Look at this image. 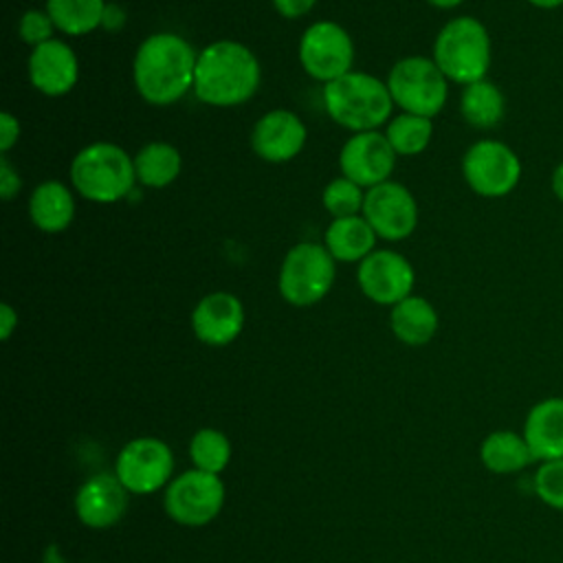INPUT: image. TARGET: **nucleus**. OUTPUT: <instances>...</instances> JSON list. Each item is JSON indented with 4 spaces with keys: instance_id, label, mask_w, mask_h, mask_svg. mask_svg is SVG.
I'll return each mask as SVG.
<instances>
[{
    "instance_id": "9b49d317",
    "label": "nucleus",
    "mask_w": 563,
    "mask_h": 563,
    "mask_svg": "<svg viewBox=\"0 0 563 563\" xmlns=\"http://www.w3.org/2000/svg\"><path fill=\"white\" fill-rule=\"evenodd\" d=\"M352 59V37L336 22L321 20L303 31L299 42V62L310 77L330 84L350 73Z\"/></svg>"
},
{
    "instance_id": "b1692460",
    "label": "nucleus",
    "mask_w": 563,
    "mask_h": 563,
    "mask_svg": "<svg viewBox=\"0 0 563 563\" xmlns=\"http://www.w3.org/2000/svg\"><path fill=\"white\" fill-rule=\"evenodd\" d=\"M460 112L464 121L479 130H490L501 123L506 112L504 92L488 79L464 86L460 97Z\"/></svg>"
},
{
    "instance_id": "2f4dec72",
    "label": "nucleus",
    "mask_w": 563,
    "mask_h": 563,
    "mask_svg": "<svg viewBox=\"0 0 563 563\" xmlns=\"http://www.w3.org/2000/svg\"><path fill=\"white\" fill-rule=\"evenodd\" d=\"M22 187V180L18 176V172L13 169V165L9 163V158L2 154L0 156V196L4 200H11Z\"/></svg>"
},
{
    "instance_id": "9d476101",
    "label": "nucleus",
    "mask_w": 563,
    "mask_h": 563,
    "mask_svg": "<svg viewBox=\"0 0 563 563\" xmlns=\"http://www.w3.org/2000/svg\"><path fill=\"white\" fill-rule=\"evenodd\" d=\"M174 473L172 449L158 438H134L117 455L114 475L134 495L163 488Z\"/></svg>"
},
{
    "instance_id": "f704fd0d",
    "label": "nucleus",
    "mask_w": 563,
    "mask_h": 563,
    "mask_svg": "<svg viewBox=\"0 0 563 563\" xmlns=\"http://www.w3.org/2000/svg\"><path fill=\"white\" fill-rule=\"evenodd\" d=\"M18 325V314L9 303L0 306V336L7 341Z\"/></svg>"
},
{
    "instance_id": "6ab92c4d",
    "label": "nucleus",
    "mask_w": 563,
    "mask_h": 563,
    "mask_svg": "<svg viewBox=\"0 0 563 563\" xmlns=\"http://www.w3.org/2000/svg\"><path fill=\"white\" fill-rule=\"evenodd\" d=\"M537 464L563 457V396L537 400L523 420L521 429Z\"/></svg>"
},
{
    "instance_id": "7c9ffc66",
    "label": "nucleus",
    "mask_w": 563,
    "mask_h": 563,
    "mask_svg": "<svg viewBox=\"0 0 563 563\" xmlns=\"http://www.w3.org/2000/svg\"><path fill=\"white\" fill-rule=\"evenodd\" d=\"M53 20L48 13L44 11H37V9H31L26 11L22 18H20V24H18V31H20V37L31 44L33 48L53 40Z\"/></svg>"
},
{
    "instance_id": "aec40b11",
    "label": "nucleus",
    "mask_w": 563,
    "mask_h": 563,
    "mask_svg": "<svg viewBox=\"0 0 563 563\" xmlns=\"http://www.w3.org/2000/svg\"><path fill=\"white\" fill-rule=\"evenodd\" d=\"M479 460L495 475H512L537 462L523 433L510 429L488 433L479 444Z\"/></svg>"
},
{
    "instance_id": "72a5a7b5",
    "label": "nucleus",
    "mask_w": 563,
    "mask_h": 563,
    "mask_svg": "<svg viewBox=\"0 0 563 563\" xmlns=\"http://www.w3.org/2000/svg\"><path fill=\"white\" fill-rule=\"evenodd\" d=\"M317 0H273L275 9L284 15V18H299L306 15Z\"/></svg>"
},
{
    "instance_id": "473e14b6",
    "label": "nucleus",
    "mask_w": 563,
    "mask_h": 563,
    "mask_svg": "<svg viewBox=\"0 0 563 563\" xmlns=\"http://www.w3.org/2000/svg\"><path fill=\"white\" fill-rule=\"evenodd\" d=\"M20 136V123L11 112L0 114V152L7 154Z\"/></svg>"
},
{
    "instance_id": "c756f323",
    "label": "nucleus",
    "mask_w": 563,
    "mask_h": 563,
    "mask_svg": "<svg viewBox=\"0 0 563 563\" xmlns=\"http://www.w3.org/2000/svg\"><path fill=\"white\" fill-rule=\"evenodd\" d=\"M534 495L552 510L563 512V457L539 462L532 477Z\"/></svg>"
},
{
    "instance_id": "4468645a",
    "label": "nucleus",
    "mask_w": 563,
    "mask_h": 563,
    "mask_svg": "<svg viewBox=\"0 0 563 563\" xmlns=\"http://www.w3.org/2000/svg\"><path fill=\"white\" fill-rule=\"evenodd\" d=\"M358 286L372 301L396 306L411 292L413 268L396 251H374L361 260Z\"/></svg>"
},
{
    "instance_id": "a878e982",
    "label": "nucleus",
    "mask_w": 563,
    "mask_h": 563,
    "mask_svg": "<svg viewBox=\"0 0 563 563\" xmlns=\"http://www.w3.org/2000/svg\"><path fill=\"white\" fill-rule=\"evenodd\" d=\"M103 11V0H46L53 24L68 35H84L101 26Z\"/></svg>"
},
{
    "instance_id": "1a4fd4ad",
    "label": "nucleus",
    "mask_w": 563,
    "mask_h": 563,
    "mask_svg": "<svg viewBox=\"0 0 563 563\" xmlns=\"http://www.w3.org/2000/svg\"><path fill=\"white\" fill-rule=\"evenodd\" d=\"M163 504L169 519L198 528L216 519L222 510L224 484L220 475L191 468L169 482Z\"/></svg>"
},
{
    "instance_id": "f3484780",
    "label": "nucleus",
    "mask_w": 563,
    "mask_h": 563,
    "mask_svg": "<svg viewBox=\"0 0 563 563\" xmlns=\"http://www.w3.org/2000/svg\"><path fill=\"white\" fill-rule=\"evenodd\" d=\"M303 143L306 125L290 110H271L255 123L251 132V145L255 154L271 163L290 161L301 152Z\"/></svg>"
},
{
    "instance_id": "5701e85b",
    "label": "nucleus",
    "mask_w": 563,
    "mask_h": 563,
    "mask_svg": "<svg viewBox=\"0 0 563 563\" xmlns=\"http://www.w3.org/2000/svg\"><path fill=\"white\" fill-rule=\"evenodd\" d=\"M391 330L398 341L407 345H424L438 330V312L422 297H405L391 308Z\"/></svg>"
},
{
    "instance_id": "f257e3e1",
    "label": "nucleus",
    "mask_w": 563,
    "mask_h": 563,
    "mask_svg": "<svg viewBox=\"0 0 563 563\" xmlns=\"http://www.w3.org/2000/svg\"><path fill=\"white\" fill-rule=\"evenodd\" d=\"M198 55L191 44L176 33H154L134 55V86L154 106H169L194 88Z\"/></svg>"
},
{
    "instance_id": "4c0bfd02",
    "label": "nucleus",
    "mask_w": 563,
    "mask_h": 563,
    "mask_svg": "<svg viewBox=\"0 0 563 563\" xmlns=\"http://www.w3.org/2000/svg\"><path fill=\"white\" fill-rule=\"evenodd\" d=\"M528 2L537 9H543V11H552V9L563 7V0H528Z\"/></svg>"
},
{
    "instance_id": "0eeeda50",
    "label": "nucleus",
    "mask_w": 563,
    "mask_h": 563,
    "mask_svg": "<svg viewBox=\"0 0 563 563\" xmlns=\"http://www.w3.org/2000/svg\"><path fill=\"white\" fill-rule=\"evenodd\" d=\"M334 282V257L314 242L295 244L279 271V292L292 306H312L321 301Z\"/></svg>"
},
{
    "instance_id": "c85d7f7f",
    "label": "nucleus",
    "mask_w": 563,
    "mask_h": 563,
    "mask_svg": "<svg viewBox=\"0 0 563 563\" xmlns=\"http://www.w3.org/2000/svg\"><path fill=\"white\" fill-rule=\"evenodd\" d=\"M363 200H365V196H363L361 187L345 176L330 180L323 189V207L334 218L356 216L363 209Z\"/></svg>"
},
{
    "instance_id": "7ed1b4c3",
    "label": "nucleus",
    "mask_w": 563,
    "mask_h": 563,
    "mask_svg": "<svg viewBox=\"0 0 563 563\" xmlns=\"http://www.w3.org/2000/svg\"><path fill=\"white\" fill-rule=\"evenodd\" d=\"M323 103L334 123L354 132H369L387 121L394 99L378 77L350 70L325 84Z\"/></svg>"
},
{
    "instance_id": "a211bd4d",
    "label": "nucleus",
    "mask_w": 563,
    "mask_h": 563,
    "mask_svg": "<svg viewBox=\"0 0 563 563\" xmlns=\"http://www.w3.org/2000/svg\"><path fill=\"white\" fill-rule=\"evenodd\" d=\"M77 57L73 48L59 40H48L29 55V79L48 97L66 95L77 84Z\"/></svg>"
},
{
    "instance_id": "393cba45",
    "label": "nucleus",
    "mask_w": 563,
    "mask_h": 563,
    "mask_svg": "<svg viewBox=\"0 0 563 563\" xmlns=\"http://www.w3.org/2000/svg\"><path fill=\"white\" fill-rule=\"evenodd\" d=\"M134 172L136 180L145 187H167L180 172V154L169 143H147L134 156Z\"/></svg>"
},
{
    "instance_id": "f03ea898",
    "label": "nucleus",
    "mask_w": 563,
    "mask_h": 563,
    "mask_svg": "<svg viewBox=\"0 0 563 563\" xmlns=\"http://www.w3.org/2000/svg\"><path fill=\"white\" fill-rule=\"evenodd\" d=\"M260 86V64L240 42L220 40L200 51L194 73V92L209 106H238Z\"/></svg>"
},
{
    "instance_id": "2eb2a0df",
    "label": "nucleus",
    "mask_w": 563,
    "mask_h": 563,
    "mask_svg": "<svg viewBox=\"0 0 563 563\" xmlns=\"http://www.w3.org/2000/svg\"><path fill=\"white\" fill-rule=\"evenodd\" d=\"M128 493L130 490L117 475L97 473L79 486L75 495V512L84 526L106 530L125 515Z\"/></svg>"
},
{
    "instance_id": "dca6fc26",
    "label": "nucleus",
    "mask_w": 563,
    "mask_h": 563,
    "mask_svg": "<svg viewBox=\"0 0 563 563\" xmlns=\"http://www.w3.org/2000/svg\"><path fill=\"white\" fill-rule=\"evenodd\" d=\"M242 325L244 308L231 292H209L191 312L194 334L207 345H229L242 332Z\"/></svg>"
},
{
    "instance_id": "39448f33",
    "label": "nucleus",
    "mask_w": 563,
    "mask_h": 563,
    "mask_svg": "<svg viewBox=\"0 0 563 563\" xmlns=\"http://www.w3.org/2000/svg\"><path fill=\"white\" fill-rule=\"evenodd\" d=\"M134 158L114 143H90L70 163L73 187L92 202L125 198L134 189Z\"/></svg>"
},
{
    "instance_id": "20e7f679",
    "label": "nucleus",
    "mask_w": 563,
    "mask_h": 563,
    "mask_svg": "<svg viewBox=\"0 0 563 563\" xmlns=\"http://www.w3.org/2000/svg\"><path fill=\"white\" fill-rule=\"evenodd\" d=\"M433 62L455 84L468 86L486 79L490 68V35L486 26L471 15L449 20L435 37Z\"/></svg>"
},
{
    "instance_id": "412c9836",
    "label": "nucleus",
    "mask_w": 563,
    "mask_h": 563,
    "mask_svg": "<svg viewBox=\"0 0 563 563\" xmlns=\"http://www.w3.org/2000/svg\"><path fill=\"white\" fill-rule=\"evenodd\" d=\"M29 216L31 222L46 233L64 231L75 216V200L70 189L59 180L40 183L31 194Z\"/></svg>"
},
{
    "instance_id": "4be33fe9",
    "label": "nucleus",
    "mask_w": 563,
    "mask_h": 563,
    "mask_svg": "<svg viewBox=\"0 0 563 563\" xmlns=\"http://www.w3.org/2000/svg\"><path fill=\"white\" fill-rule=\"evenodd\" d=\"M376 242V233L365 218L347 216L334 218L325 229V249L334 260L356 262L365 260Z\"/></svg>"
},
{
    "instance_id": "cd10ccee",
    "label": "nucleus",
    "mask_w": 563,
    "mask_h": 563,
    "mask_svg": "<svg viewBox=\"0 0 563 563\" xmlns=\"http://www.w3.org/2000/svg\"><path fill=\"white\" fill-rule=\"evenodd\" d=\"M431 132H433L431 119L402 112L389 121L385 136L391 143L396 154L413 156V154H420L429 145Z\"/></svg>"
},
{
    "instance_id": "e433bc0d",
    "label": "nucleus",
    "mask_w": 563,
    "mask_h": 563,
    "mask_svg": "<svg viewBox=\"0 0 563 563\" xmlns=\"http://www.w3.org/2000/svg\"><path fill=\"white\" fill-rule=\"evenodd\" d=\"M550 189L552 194L563 202V161L554 165L552 176H550Z\"/></svg>"
},
{
    "instance_id": "ddd939ff",
    "label": "nucleus",
    "mask_w": 563,
    "mask_h": 563,
    "mask_svg": "<svg viewBox=\"0 0 563 563\" xmlns=\"http://www.w3.org/2000/svg\"><path fill=\"white\" fill-rule=\"evenodd\" d=\"M396 163V152L380 132H356L339 154V167L345 178L358 187H376L387 180Z\"/></svg>"
},
{
    "instance_id": "6e6552de",
    "label": "nucleus",
    "mask_w": 563,
    "mask_h": 563,
    "mask_svg": "<svg viewBox=\"0 0 563 563\" xmlns=\"http://www.w3.org/2000/svg\"><path fill=\"white\" fill-rule=\"evenodd\" d=\"M462 174L477 196L504 198L521 180V161L504 141L482 139L464 152Z\"/></svg>"
},
{
    "instance_id": "c9c22d12",
    "label": "nucleus",
    "mask_w": 563,
    "mask_h": 563,
    "mask_svg": "<svg viewBox=\"0 0 563 563\" xmlns=\"http://www.w3.org/2000/svg\"><path fill=\"white\" fill-rule=\"evenodd\" d=\"M123 22H125V13L121 11V7H117V4H106V11H103V26L106 29H110V31H117V29H121L123 26Z\"/></svg>"
},
{
    "instance_id": "58836bf2",
    "label": "nucleus",
    "mask_w": 563,
    "mask_h": 563,
    "mask_svg": "<svg viewBox=\"0 0 563 563\" xmlns=\"http://www.w3.org/2000/svg\"><path fill=\"white\" fill-rule=\"evenodd\" d=\"M427 2L433 4V7H438V9H453V7L462 4L464 0H427Z\"/></svg>"
},
{
    "instance_id": "bb28decb",
    "label": "nucleus",
    "mask_w": 563,
    "mask_h": 563,
    "mask_svg": "<svg viewBox=\"0 0 563 563\" xmlns=\"http://www.w3.org/2000/svg\"><path fill=\"white\" fill-rule=\"evenodd\" d=\"M189 457L194 468L220 475L231 460V442L218 429H200L189 440Z\"/></svg>"
},
{
    "instance_id": "423d86ee",
    "label": "nucleus",
    "mask_w": 563,
    "mask_h": 563,
    "mask_svg": "<svg viewBox=\"0 0 563 563\" xmlns=\"http://www.w3.org/2000/svg\"><path fill=\"white\" fill-rule=\"evenodd\" d=\"M449 79L438 68V64L429 57H405L396 62L387 77V88L394 99L405 112L418 117H435L449 95Z\"/></svg>"
},
{
    "instance_id": "f8f14e48",
    "label": "nucleus",
    "mask_w": 563,
    "mask_h": 563,
    "mask_svg": "<svg viewBox=\"0 0 563 563\" xmlns=\"http://www.w3.org/2000/svg\"><path fill=\"white\" fill-rule=\"evenodd\" d=\"M361 211L374 233L391 242L407 238L418 222V207L413 196L409 189H405V185L391 180L369 187Z\"/></svg>"
}]
</instances>
